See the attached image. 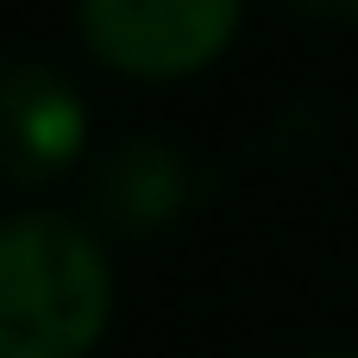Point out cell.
Listing matches in <instances>:
<instances>
[{
	"mask_svg": "<svg viewBox=\"0 0 358 358\" xmlns=\"http://www.w3.org/2000/svg\"><path fill=\"white\" fill-rule=\"evenodd\" d=\"M334 358H340V352H334Z\"/></svg>",
	"mask_w": 358,
	"mask_h": 358,
	"instance_id": "cell-5",
	"label": "cell"
},
{
	"mask_svg": "<svg viewBox=\"0 0 358 358\" xmlns=\"http://www.w3.org/2000/svg\"><path fill=\"white\" fill-rule=\"evenodd\" d=\"M88 113L69 76L50 63H6L0 69V176L38 189L82 157Z\"/></svg>",
	"mask_w": 358,
	"mask_h": 358,
	"instance_id": "cell-3",
	"label": "cell"
},
{
	"mask_svg": "<svg viewBox=\"0 0 358 358\" xmlns=\"http://www.w3.org/2000/svg\"><path fill=\"white\" fill-rule=\"evenodd\" d=\"M239 6L245 0H82V38L120 76L176 82L233 44Z\"/></svg>",
	"mask_w": 358,
	"mask_h": 358,
	"instance_id": "cell-2",
	"label": "cell"
},
{
	"mask_svg": "<svg viewBox=\"0 0 358 358\" xmlns=\"http://www.w3.org/2000/svg\"><path fill=\"white\" fill-rule=\"evenodd\" d=\"M189 201V164L157 145V138H132L120 151H107L94 189H88V214L120 233V239H145L157 227H170Z\"/></svg>",
	"mask_w": 358,
	"mask_h": 358,
	"instance_id": "cell-4",
	"label": "cell"
},
{
	"mask_svg": "<svg viewBox=\"0 0 358 358\" xmlns=\"http://www.w3.org/2000/svg\"><path fill=\"white\" fill-rule=\"evenodd\" d=\"M113 315V271L63 214L0 220V358H88Z\"/></svg>",
	"mask_w": 358,
	"mask_h": 358,
	"instance_id": "cell-1",
	"label": "cell"
}]
</instances>
